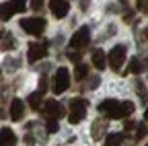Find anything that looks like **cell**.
Masks as SVG:
<instances>
[{
  "label": "cell",
  "instance_id": "obj_24",
  "mask_svg": "<svg viewBox=\"0 0 148 146\" xmlns=\"http://www.w3.org/2000/svg\"><path fill=\"white\" fill-rule=\"evenodd\" d=\"M29 8H33V10H41V8H43V0H31V2H29Z\"/></svg>",
  "mask_w": 148,
  "mask_h": 146
},
{
  "label": "cell",
  "instance_id": "obj_35",
  "mask_svg": "<svg viewBox=\"0 0 148 146\" xmlns=\"http://www.w3.org/2000/svg\"><path fill=\"white\" fill-rule=\"evenodd\" d=\"M4 115H6V113H4V109H2V107H0V119H2Z\"/></svg>",
  "mask_w": 148,
  "mask_h": 146
},
{
  "label": "cell",
  "instance_id": "obj_17",
  "mask_svg": "<svg viewBox=\"0 0 148 146\" xmlns=\"http://www.w3.org/2000/svg\"><path fill=\"white\" fill-rule=\"evenodd\" d=\"M29 105H31V109H35V111H37V109H39V105H41V93H39V90H37V93H33V95H29Z\"/></svg>",
  "mask_w": 148,
  "mask_h": 146
},
{
  "label": "cell",
  "instance_id": "obj_10",
  "mask_svg": "<svg viewBox=\"0 0 148 146\" xmlns=\"http://www.w3.org/2000/svg\"><path fill=\"white\" fill-rule=\"evenodd\" d=\"M23 113H25V103L21 99H12V103H10V119L12 121H21Z\"/></svg>",
  "mask_w": 148,
  "mask_h": 146
},
{
  "label": "cell",
  "instance_id": "obj_11",
  "mask_svg": "<svg viewBox=\"0 0 148 146\" xmlns=\"http://www.w3.org/2000/svg\"><path fill=\"white\" fill-rule=\"evenodd\" d=\"M16 144V136L10 127H2L0 130V146H14Z\"/></svg>",
  "mask_w": 148,
  "mask_h": 146
},
{
  "label": "cell",
  "instance_id": "obj_31",
  "mask_svg": "<svg viewBox=\"0 0 148 146\" xmlns=\"http://www.w3.org/2000/svg\"><path fill=\"white\" fill-rule=\"evenodd\" d=\"M115 31H117V29H115V25H109V29L105 31V35H115Z\"/></svg>",
  "mask_w": 148,
  "mask_h": 146
},
{
  "label": "cell",
  "instance_id": "obj_13",
  "mask_svg": "<svg viewBox=\"0 0 148 146\" xmlns=\"http://www.w3.org/2000/svg\"><path fill=\"white\" fill-rule=\"evenodd\" d=\"M92 66H95L97 70H105V66H107V53L101 51V49H97L95 53H92Z\"/></svg>",
  "mask_w": 148,
  "mask_h": 146
},
{
  "label": "cell",
  "instance_id": "obj_5",
  "mask_svg": "<svg viewBox=\"0 0 148 146\" xmlns=\"http://www.w3.org/2000/svg\"><path fill=\"white\" fill-rule=\"evenodd\" d=\"M43 115H45L47 119H60V117L66 115V109H64L62 103L49 99V101H45V105H43Z\"/></svg>",
  "mask_w": 148,
  "mask_h": 146
},
{
  "label": "cell",
  "instance_id": "obj_4",
  "mask_svg": "<svg viewBox=\"0 0 148 146\" xmlns=\"http://www.w3.org/2000/svg\"><path fill=\"white\" fill-rule=\"evenodd\" d=\"M99 111H101V113H105L109 119H121L119 101H115V99H105V101H101Z\"/></svg>",
  "mask_w": 148,
  "mask_h": 146
},
{
  "label": "cell",
  "instance_id": "obj_7",
  "mask_svg": "<svg viewBox=\"0 0 148 146\" xmlns=\"http://www.w3.org/2000/svg\"><path fill=\"white\" fill-rule=\"evenodd\" d=\"M88 39H90V29L88 27H80L76 33L72 35L70 45H72V49H78V47H84L88 43Z\"/></svg>",
  "mask_w": 148,
  "mask_h": 146
},
{
  "label": "cell",
  "instance_id": "obj_36",
  "mask_svg": "<svg viewBox=\"0 0 148 146\" xmlns=\"http://www.w3.org/2000/svg\"><path fill=\"white\" fill-rule=\"evenodd\" d=\"M144 119L148 121V107H146V111H144Z\"/></svg>",
  "mask_w": 148,
  "mask_h": 146
},
{
  "label": "cell",
  "instance_id": "obj_28",
  "mask_svg": "<svg viewBox=\"0 0 148 146\" xmlns=\"http://www.w3.org/2000/svg\"><path fill=\"white\" fill-rule=\"evenodd\" d=\"M136 136H138V138L146 136V125H138V127H136Z\"/></svg>",
  "mask_w": 148,
  "mask_h": 146
},
{
  "label": "cell",
  "instance_id": "obj_27",
  "mask_svg": "<svg viewBox=\"0 0 148 146\" xmlns=\"http://www.w3.org/2000/svg\"><path fill=\"white\" fill-rule=\"evenodd\" d=\"M45 90H47V78H41V80H39V93L43 95Z\"/></svg>",
  "mask_w": 148,
  "mask_h": 146
},
{
  "label": "cell",
  "instance_id": "obj_1",
  "mask_svg": "<svg viewBox=\"0 0 148 146\" xmlns=\"http://www.w3.org/2000/svg\"><path fill=\"white\" fill-rule=\"evenodd\" d=\"M86 107H88V101L82 99V97H76L70 101V123H80L86 115Z\"/></svg>",
  "mask_w": 148,
  "mask_h": 146
},
{
  "label": "cell",
  "instance_id": "obj_18",
  "mask_svg": "<svg viewBox=\"0 0 148 146\" xmlns=\"http://www.w3.org/2000/svg\"><path fill=\"white\" fill-rule=\"evenodd\" d=\"M121 142H123L121 134H109L107 140H105V146H119Z\"/></svg>",
  "mask_w": 148,
  "mask_h": 146
},
{
  "label": "cell",
  "instance_id": "obj_32",
  "mask_svg": "<svg viewBox=\"0 0 148 146\" xmlns=\"http://www.w3.org/2000/svg\"><path fill=\"white\" fill-rule=\"evenodd\" d=\"M88 2H90V0H80V8L86 10V8H88Z\"/></svg>",
  "mask_w": 148,
  "mask_h": 146
},
{
  "label": "cell",
  "instance_id": "obj_16",
  "mask_svg": "<svg viewBox=\"0 0 148 146\" xmlns=\"http://www.w3.org/2000/svg\"><path fill=\"white\" fill-rule=\"evenodd\" d=\"M86 72H88V66L86 64H78L76 68H74V78H76V80L86 78Z\"/></svg>",
  "mask_w": 148,
  "mask_h": 146
},
{
  "label": "cell",
  "instance_id": "obj_21",
  "mask_svg": "<svg viewBox=\"0 0 148 146\" xmlns=\"http://www.w3.org/2000/svg\"><path fill=\"white\" fill-rule=\"evenodd\" d=\"M10 4H12L14 12H25V8H27V0H10Z\"/></svg>",
  "mask_w": 148,
  "mask_h": 146
},
{
  "label": "cell",
  "instance_id": "obj_25",
  "mask_svg": "<svg viewBox=\"0 0 148 146\" xmlns=\"http://www.w3.org/2000/svg\"><path fill=\"white\" fill-rule=\"evenodd\" d=\"M18 64H21V60H10V58H6V60H4V66H6L8 70H12V68H16Z\"/></svg>",
  "mask_w": 148,
  "mask_h": 146
},
{
  "label": "cell",
  "instance_id": "obj_37",
  "mask_svg": "<svg viewBox=\"0 0 148 146\" xmlns=\"http://www.w3.org/2000/svg\"><path fill=\"white\" fill-rule=\"evenodd\" d=\"M2 35H4V29H2V27H0V37H2Z\"/></svg>",
  "mask_w": 148,
  "mask_h": 146
},
{
  "label": "cell",
  "instance_id": "obj_6",
  "mask_svg": "<svg viewBox=\"0 0 148 146\" xmlns=\"http://www.w3.org/2000/svg\"><path fill=\"white\" fill-rule=\"evenodd\" d=\"M123 60H125V45H115L113 49L107 53V62H109V66L113 70H119L121 64H123Z\"/></svg>",
  "mask_w": 148,
  "mask_h": 146
},
{
  "label": "cell",
  "instance_id": "obj_19",
  "mask_svg": "<svg viewBox=\"0 0 148 146\" xmlns=\"http://www.w3.org/2000/svg\"><path fill=\"white\" fill-rule=\"evenodd\" d=\"M140 70H142L140 60H138V58H132V60H130V66H127V72H130V74H138Z\"/></svg>",
  "mask_w": 148,
  "mask_h": 146
},
{
  "label": "cell",
  "instance_id": "obj_34",
  "mask_svg": "<svg viewBox=\"0 0 148 146\" xmlns=\"http://www.w3.org/2000/svg\"><path fill=\"white\" fill-rule=\"evenodd\" d=\"M119 2L123 4V8H130V6H127V0H119Z\"/></svg>",
  "mask_w": 148,
  "mask_h": 146
},
{
  "label": "cell",
  "instance_id": "obj_3",
  "mask_svg": "<svg viewBox=\"0 0 148 146\" xmlns=\"http://www.w3.org/2000/svg\"><path fill=\"white\" fill-rule=\"evenodd\" d=\"M21 29L31 33V35H41L45 31V19L41 16H31V19H23L21 21Z\"/></svg>",
  "mask_w": 148,
  "mask_h": 146
},
{
  "label": "cell",
  "instance_id": "obj_33",
  "mask_svg": "<svg viewBox=\"0 0 148 146\" xmlns=\"http://www.w3.org/2000/svg\"><path fill=\"white\" fill-rule=\"evenodd\" d=\"M123 19H125V21H132V19H134V12H132V10H127V12H125V16H123Z\"/></svg>",
  "mask_w": 148,
  "mask_h": 146
},
{
  "label": "cell",
  "instance_id": "obj_14",
  "mask_svg": "<svg viewBox=\"0 0 148 146\" xmlns=\"http://www.w3.org/2000/svg\"><path fill=\"white\" fill-rule=\"evenodd\" d=\"M12 14H14V8H12L10 2H2V4H0V21H8Z\"/></svg>",
  "mask_w": 148,
  "mask_h": 146
},
{
  "label": "cell",
  "instance_id": "obj_2",
  "mask_svg": "<svg viewBox=\"0 0 148 146\" xmlns=\"http://www.w3.org/2000/svg\"><path fill=\"white\" fill-rule=\"evenodd\" d=\"M68 86H70V72H68V68H58V72H56V76H53V82H51V90L56 95H62V93H66L68 90Z\"/></svg>",
  "mask_w": 148,
  "mask_h": 146
},
{
  "label": "cell",
  "instance_id": "obj_22",
  "mask_svg": "<svg viewBox=\"0 0 148 146\" xmlns=\"http://www.w3.org/2000/svg\"><path fill=\"white\" fill-rule=\"evenodd\" d=\"M99 82H101L99 76H90V78L86 80V88H88V90H95V88L99 86Z\"/></svg>",
  "mask_w": 148,
  "mask_h": 146
},
{
  "label": "cell",
  "instance_id": "obj_30",
  "mask_svg": "<svg viewBox=\"0 0 148 146\" xmlns=\"http://www.w3.org/2000/svg\"><path fill=\"white\" fill-rule=\"evenodd\" d=\"M25 142H27L29 146H33V144H35V140H33V134H27V136H25Z\"/></svg>",
  "mask_w": 148,
  "mask_h": 146
},
{
  "label": "cell",
  "instance_id": "obj_8",
  "mask_svg": "<svg viewBox=\"0 0 148 146\" xmlns=\"http://www.w3.org/2000/svg\"><path fill=\"white\" fill-rule=\"evenodd\" d=\"M47 56V43H31L29 45V51H27V58L29 62H37V60H43Z\"/></svg>",
  "mask_w": 148,
  "mask_h": 146
},
{
  "label": "cell",
  "instance_id": "obj_12",
  "mask_svg": "<svg viewBox=\"0 0 148 146\" xmlns=\"http://www.w3.org/2000/svg\"><path fill=\"white\" fill-rule=\"evenodd\" d=\"M105 130H107V121L95 119V121H92V127H90V134H92V138H95V140H99V138H103Z\"/></svg>",
  "mask_w": 148,
  "mask_h": 146
},
{
  "label": "cell",
  "instance_id": "obj_15",
  "mask_svg": "<svg viewBox=\"0 0 148 146\" xmlns=\"http://www.w3.org/2000/svg\"><path fill=\"white\" fill-rule=\"evenodd\" d=\"M119 109H121V117H127V115H132L134 113V103L132 101H123V103H119Z\"/></svg>",
  "mask_w": 148,
  "mask_h": 146
},
{
  "label": "cell",
  "instance_id": "obj_26",
  "mask_svg": "<svg viewBox=\"0 0 148 146\" xmlns=\"http://www.w3.org/2000/svg\"><path fill=\"white\" fill-rule=\"evenodd\" d=\"M68 58H70L72 62H80V53H78V51H74V49H72V51H68Z\"/></svg>",
  "mask_w": 148,
  "mask_h": 146
},
{
  "label": "cell",
  "instance_id": "obj_29",
  "mask_svg": "<svg viewBox=\"0 0 148 146\" xmlns=\"http://www.w3.org/2000/svg\"><path fill=\"white\" fill-rule=\"evenodd\" d=\"M140 41H148V27L140 33Z\"/></svg>",
  "mask_w": 148,
  "mask_h": 146
},
{
  "label": "cell",
  "instance_id": "obj_20",
  "mask_svg": "<svg viewBox=\"0 0 148 146\" xmlns=\"http://www.w3.org/2000/svg\"><path fill=\"white\" fill-rule=\"evenodd\" d=\"M16 47V41H14V37H10V35H8V37L2 41V45H0V49H2V51H8V49H14Z\"/></svg>",
  "mask_w": 148,
  "mask_h": 146
},
{
  "label": "cell",
  "instance_id": "obj_23",
  "mask_svg": "<svg viewBox=\"0 0 148 146\" xmlns=\"http://www.w3.org/2000/svg\"><path fill=\"white\" fill-rule=\"evenodd\" d=\"M45 130H47L49 134L58 132V119H47V125H45Z\"/></svg>",
  "mask_w": 148,
  "mask_h": 146
},
{
  "label": "cell",
  "instance_id": "obj_9",
  "mask_svg": "<svg viewBox=\"0 0 148 146\" xmlns=\"http://www.w3.org/2000/svg\"><path fill=\"white\" fill-rule=\"evenodd\" d=\"M49 8L56 19H64L70 6H68V0H49Z\"/></svg>",
  "mask_w": 148,
  "mask_h": 146
},
{
  "label": "cell",
  "instance_id": "obj_38",
  "mask_svg": "<svg viewBox=\"0 0 148 146\" xmlns=\"http://www.w3.org/2000/svg\"><path fill=\"white\" fill-rule=\"evenodd\" d=\"M146 146H148V144H146Z\"/></svg>",
  "mask_w": 148,
  "mask_h": 146
}]
</instances>
